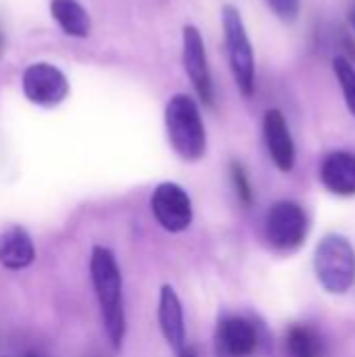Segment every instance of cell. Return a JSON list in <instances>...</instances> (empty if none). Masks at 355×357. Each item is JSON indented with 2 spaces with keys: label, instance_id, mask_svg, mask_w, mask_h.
Here are the masks:
<instances>
[{
  "label": "cell",
  "instance_id": "6",
  "mask_svg": "<svg viewBox=\"0 0 355 357\" xmlns=\"http://www.w3.org/2000/svg\"><path fill=\"white\" fill-rule=\"evenodd\" d=\"M151 209L155 220L167 232H182L192 222L190 197L182 186L174 182H163L155 188L151 197Z\"/></svg>",
  "mask_w": 355,
  "mask_h": 357
},
{
  "label": "cell",
  "instance_id": "3",
  "mask_svg": "<svg viewBox=\"0 0 355 357\" xmlns=\"http://www.w3.org/2000/svg\"><path fill=\"white\" fill-rule=\"evenodd\" d=\"M314 268L320 284L335 295L347 293L355 282V251L341 234L324 236L314 255Z\"/></svg>",
  "mask_w": 355,
  "mask_h": 357
},
{
  "label": "cell",
  "instance_id": "20",
  "mask_svg": "<svg viewBox=\"0 0 355 357\" xmlns=\"http://www.w3.org/2000/svg\"><path fill=\"white\" fill-rule=\"evenodd\" d=\"M19 357H46L42 351H36V349H27V351H23Z\"/></svg>",
  "mask_w": 355,
  "mask_h": 357
},
{
  "label": "cell",
  "instance_id": "5",
  "mask_svg": "<svg viewBox=\"0 0 355 357\" xmlns=\"http://www.w3.org/2000/svg\"><path fill=\"white\" fill-rule=\"evenodd\" d=\"M266 236L278 251H295L308 236V215L293 201H278L266 218Z\"/></svg>",
  "mask_w": 355,
  "mask_h": 357
},
{
  "label": "cell",
  "instance_id": "22",
  "mask_svg": "<svg viewBox=\"0 0 355 357\" xmlns=\"http://www.w3.org/2000/svg\"><path fill=\"white\" fill-rule=\"evenodd\" d=\"M0 48H2V36H0Z\"/></svg>",
  "mask_w": 355,
  "mask_h": 357
},
{
  "label": "cell",
  "instance_id": "16",
  "mask_svg": "<svg viewBox=\"0 0 355 357\" xmlns=\"http://www.w3.org/2000/svg\"><path fill=\"white\" fill-rule=\"evenodd\" d=\"M333 69H335V75L339 79V86L343 90V96H345V105L349 109V113L355 117V67L343 56H337L333 61Z\"/></svg>",
  "mask_w": 355,
  "mask_h": 357
},
{
  "label": "cell",
  "instance_id": "9",
  "mask_svg": "<svg viewBox=\"0 0 355 357\" xmlns=\"http://www.w3.org/2000/svg\"><path fill=\"white\" fill-rule=\"evenodd\" d=\"M259 345L257 328L245 318L228 316L216 328V356L251 357Z\"/></svg>",
  "mask_w": 355,
  "mask_h": 357
},
{
  "label": "cell",
  "instance_id": "21",
  "mask_svg": "<svg viewBox=\"0 0 355 357\" xmlns=\"http://www.w3.org/2000/svg\"><path fill=\"white\" fill-rule=\"evenodd\" d=\"M349 19H352V25H354L355 29V2L352 4V10H349Z\"/></svg>",
  "mask_w": 355,
  "mask_h": 357
},
{
  "label": "cell",
  "instance_id": "4",
  "mask_svg": "<svg viewBox=\"0 0 355 357\" xmlns=\"http://www.w3.org/2000/svg\"><path fill=\"white\" fill-rule=\"evenodd\" d=\"M222 27L232 77L239 90L245 96H251L255 90V54L253 44L247 36V27L236 6L226 4L222 8Z\"/></svg>",
  "mask_w": 355,
  "mask_h": 357
},
{
  "label": "cell",
  "instance_id": "13",
  "mask_svg": "<svg viewBox=\"0 0 355 357\" xmlns=\"http://www.w3.org/2000/svg\"><path fill=\"white\" fill-rule=\"evenodd\" d=\"M159 328L167 341V345L174 351H182L184 349V339H186V331H184V314H182V303L176 295V291L165 284L161 289L159 295Z\"/></svg>",
  "mask_w": 355,
  "mask_h": 357
},
{
  "label": "cell",
  "instance_id": "19",
  "mask_svg": "<svg viewBox=\"0 0 355 357\" xmlns=\"http://www.w3.org/2000/svg\"><path fill=\"white\" fill-rule=\"evenodd\" d=\"M178 357H197V351H195L192 347H184V349L178 354Z\"/></svg>",
  "mask_w": 355,
  "mask_h": 357
},
{
  "label": "cell",
  "instance_id": "18",
  "mask_svg": "<svg viewBox=\"0 0 355 357\" xmlns=\"http://www.w3.org/2000/svg\"><path fill=\"white\" fill-rule=\"evenodd\" d=\"M230 174H232V182H234L236 195L241 197V201H243L245 205H249V203L253 201V190H251L249 178H247L245 169L241 167V163H232Z\"/></svg>",
  "mask_w": 355,
  "mask_h": 357
},
{
  "label": "cell",
  "instance_id": "14",
  "mask_svg": "<svg viewBox=\"0 0 355 357\" xmlns=\"http://www.w3.org/2000/svg\"><path fill=\"white\" fill-rule=\"evenodd\" d=\"M50 13L67 36L86 38L90 33V15L77 0H52Z\"/></svg>",
  "mask_w": 355,
  "mask_h": 357
},
{
  "label": "cell",
  "instance_id": "17",
  "mask_svg": "<svg viewBox=\"0 0 355 357\" xmlns=\"http://www.w3.org/2000/svg\"><path fill=\"white\" fill-rule=\"evenodd\" d=\"M266 2L276 13V17L285 23H293L299 17L301 0H266Z\"/></svg>",
  "mask_w": 355,
  "mask_h": 357
},
{
  "label": "cell",
  "instance_id": "1",
  "mask_svg": "<svg viewBox=\"0 0 355 357\" xmlns=\"http://www.w3.org/2000/svg\"><path fill=\"white\" fill-rule=\"evenodd\" d=\"M90 278L100 305L105 333L115 349L121 347L126 337V310H123V282L113 251L96 245L90 253Z\"/></svg>",
  "mask_w": 355,
  "mask_h": 357
},
{
  "label": "cell",
  "instance_id": "8",
  "mask_svg": "<svg viewBox=\"0 0 355 357\" xmlns=\"http://www.w3.org/2000/svg\"><path fill=\"white\" fill-rule=\"evenodd\" d=\"M69 82L61 69L48 63H36L23 73V94L40 107H54L65 100Z\"/></svg>",
  "mask_w": 355,
  "mask_h": 357
},
{
  "label": "cell",
  "instance_id": "11",
  "mask_svg": "<svg viewBox=\"0 0 355 357\" xmlns=\"http://www.w3.org/2000/svg\"><path fill=\"white\" fill-rule=\"evenodd\" d=\"M320 180L333 195L354 197L355 195V153L335 151L320 165Z\"/></svg>",
  "mask_w": 355,
  "mask_h": 357
},
{
  "label": "cell",
  "instance_id": "15",
  "mask_svg": "<svg viewBox=\"0 0 355 357\" xmlns=\"http://www.w3.org/2000/svg\"><path fill=\"white\" fill-rule=\"evenodd\" d=\"M287 349L293 357H322L324 343L322 337L310 326H293L287 335Z\"/></svg>",
  "mask_w": 355,
  "mask_h": 357
},
{
  "label": "cell",
  "instance_id": "12",
  "mask_svg": "<svg viewBox=\"0 0 355 357\" xmlns=\"http://www.w3.org/2000/svg\"><path fill=\"white\" fill-rule=\"evenodd\" d=\"M36 259V245L23 226H8L0 232V266L13 272L25 270Z\"/></svg>",
  "mask_w": 355,
  "mask_h": 357
},
{
  "label": "cell",
  "instance_id": "10",
  "mask_svg": "<svg viewBox=\"0 0 355 357\" xmlns=\"http://www.w3.org/2000/svg\"><path fill=\"white\" fill-rule=\"evenodd\" d=\"M264 140L276 167L280 172H291L295 165V142L287 119L278 109H270L264 115Z\"/></svg>",
  "mask_w": 355,
  "mask_h": 357
},
{
  "label": "cell",
  "instance_id": "7",
  "mask_svg": "<svg viewBox=\"0 0 355 357\" xmlns=\"http://www.w3.org/2000/svg\"><path fill=\"white\" fill-rule=\"evenodd\" d=\"M182 63L199 98L205 105H213V79L205 52V42L195 25H186L182 29Z\"/></svg>",
  "mask_w": 355,
  "mask_h": 357
},
{
  "label": "cell",
  "instance_id": "2",
  "mask_svg": "<svg viewBox=\"0 0 355 357\" xmlns=\"http://www.w3.org/2000/svg\"><path fill=\"white\" fill-rule=\"evenodd\" d=\"M165 130L172 149L186 161H199L207 151L205 123L199 105L188 94H176L165 105Z\"/></svg>",
  "mask_w": 355,
  "mask_h": 357
}]
</instances>
